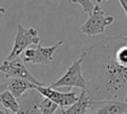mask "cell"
I'll return each instance as SVG.
<instances>
[{
    "label": "cell",
    "instance_id": "obj_11",
    "mask_svg": "<svg viewBox=\"0 0 127 114\" xmlns=\"http://www.w3.org/2000/svg\"><path fill=\"white\" fill-rule=\"evenodd\" d=\"M89 104L90 100L88 97L87 91H81L76 103L68 106L67 110L62 109V114H87V111L89 110Z\"/></svg>",
    "mask_w": 127,
    "mask_h": 114
},
{
    "label": "cell",
    "instance_id": "obj_1",
    "mask_svg": "<svg viewBox=\"0 0 127 114\" xmlns=\"http://www.w3.org/2000/svg\"><path fill=\"white\" fill-rule=\"evenodd\" d=\"M125 36L105 37L93 43L83 63L90 101H126L127 66L117 57V48Z\"/></svg>",
    "mask_w": 127,
    "mask_h": 114
},
{
    "label": "cell",
    "instance_id": "obj_18",
    "mask_svg": "<svg viewBox=\"0 0 127 114\" xmlns=\"http://www.w3.org/2000/svg\"><path fill=\"white\" fill-rule=\"evenodd\" d=\"M0 13H6V9L3 7H0Z\"/></svg>",
    "mask_w": 127,
    "mask_h": 114
},
{
    "label": "cell",
    "instance_id": "obj_6",
    "mask_svg": "<svg viewBox=\"0 0 127 114\" xmlns=\"http://www.w3.org/2000/svg\"><path fill=\"white\" fill-rule=\"evenodd\" d=\"M63 45V42H58L54 46L42 47L40 45H36L33 48H27L25 52L24 61L26 63H32V64H42V65H49L53 63L54 55L58 47Z\"/></svg>",
    "mask_w": 127,
    "mask_h": 114
},
{
    "label": "cell",
    "instance_id": "obj_10",
    "mask_svg": "<svg viewBox=\"0 0 127 114\" xmlns=\"http://www.w3.org/2000/svg\"><path fill=\"white\" fill-rule=\"evenodd\" d=\"M37 85L30 83L28 81H25L21 78H9L8 83H7V90L9 92H11V94L16 97L19 99L27 91L29 90H35V87Z\"/></svg>",
    "mask_w": 127,
    "mask_h": 114
},
{
    "label": "cell",
    "instance_id": "obj_2",
    "mask_svg": "<svg viewBox=\"0 0 127 114\" xmlns=\"http://www.w3.org/2000/svg\"><path fill=\"white\" fill-rule=\"evenodd\" d=\"M86 55H87V51L84 49L79 58L75 60L68 67L65 74L59 79H57L55 83L51 84L49 87H79L81 91H87V82H86V78L83 74V63L84 59L86 58Z\"/></svg>",
    "mask_w": 127,
    "mask_h": 114
},
{
    "label": "cell",
    "instance_id": "obj_14",
    "mask_svg": "<svg viewBox=\"0 0 127 114\" xmlns=\"http://www.w3.org/2000/svg\"><path fill=\"white\" fill-rule=\"evenodd\" d=\"M72 3H77L83 8L84 12L88 13V15H92L93 10H94V4L90 0H70Z\"/></svg>",
    "mask_w": 127,
    "mask_h": 114
},
{
    "label": "cell",
    "instance_id": "obj_19",
    "mask_svg": "<svg viewBox=\"0 0 127 114\" xmlns=\"http://www.w3.org/2000/svg\"><path fill=\"white\" fill-rule=\"evenodd\" d=\"M96 1H97V3H101V2H103V1H107V0H96Z\"/></svg>",
    "mask_w": 127,
    "mask_h": 114
},
{
    "label": "cell",
    "instance_id": "obj_7",
    "mask_svg": "<svg viewBox=\"0 0 127 114\" xmlns=\"http://www.w3.org/2000/svg\"><path fill=\"white\" fill-rule=\"evenodd\" d=\"M35 90L38 91L44 97L48 99L49 101L55 103L56 105L60 106L62 109L66 108V106L72 105L78 100V95L75 92H71V91L62 93V92L56 91L55 88L46 87V86H36Z\"/></svg>",
    "mask_w": 127,
    "mask_h": 114
},
{
    "label": "cell",
    "instance_id": "obj_4",
    "mask_svg": "<svg viewBox=\"0 0 127 114\" xmlns=\"http://www.w3.org/2000/svg\"><path fill=\"white\" fill-rule=\"evenodd\" d=\"M40 38L38 36V30L36 28H25L22 25L17 26V34H16L15 43L11 52L9 53L6 60H13L18 58L24 51H26L31 45H39Z\"/></svg>",
    "mask_w": 127,
    "mask_h": 114
},
{
    "label": "cell",
    "instance_id": "obj_9",
    "mask_svg": "<svg viewBox=\"0 0 127 114\" xmlns=\"http://www.w3.org/2000/svg\"><path fill=\"white\" fill-rule=\"evenodd\" d=\"M89 109H96V114H127V103L124 101H90Z\"/></svg>",
    "mask_w": 127,
    "mask_h": 114
},
{
    "label": "cell",
    "instance_id": "obj_3",
    "mask_svg": "<svg viewBox=\"0 0 127 114\" xmlns=\"http://www.w3.org/2000/svg\"><path fill=\"white\" fill-rule=\"evenodd\" d=\"M115 21L114 16H105V12L99 4L94 7L92 15H89L86 22L81 26L80 33L88 37L100 35L105 31L106 27L113 25Z\"/></svg>",
    "mask_w": 127,
    "mask_h": 114
},
{
    "label": "cell",
    "instance_id": "obj_21",
    "mask_svg": "<svg viewBox=\"0 0 127 114\" xmlns=\"http://www.w3.org/2000/svg\"><path fill=\"white\" fill-rule=\"evenodd\" d=\"M87 114H88V113H87Z\"/></svg>",
    "mask_w": 127,
    "mask_h": 114
},
{
    "label": "cell",
    "instance_id": "obj_13",
    "mask_svg": "<svg viewBox=\"0 0 127 114\" xmlns=\"http://www.w3.org/2000/svg\"><path fill=\"white\" fill-rule=\"evenodd\" d=\"M57 109H58V105H56L55 103H53L51 101H49L48 99L45 97L41 104L42 114H55Z\"/></svg>",
    "mask_w": 127,
    "mask_h": 114
},
{
    "label": "cell",
    "instance_id": "obj_16",
    "mask_svg": "<svg viewBox=\"0 0 127 114\" xmlns=\"http://www.w3.org/2000/svg\"><path fill=\"white\" fill-rule=\"evenodd\" d=\"M7 91V84H0V94Z\"/></svg>",
    "mask_w": 127,
    "mask_h": 114
},
{
    "label": "cell",
    "instance_id": "obj_12",
    "mask_svg": "<svg viewBox=\"0 0 127 114\" xmlns=\"http://www.w3.org/2000/svg\"><path fill=\"white\" fill-rule=\"evenodd\" d=\"M0 104L6 110H8L9 112H12L13 114H17L20 109L19 102L17 101V99L8 90L0 94Z\"/></svg>",
    "mask_w": 127,
    "mask_h": 114
},
{
    "label": "cell",
    "instance_id": "obj_8",
    "mask_svg": "<svg viewBox=\"0 0 127 114\" xmlns=\"http://www.w3.org/2000/svg\"><path fill=\"white\" fill-rule=\"evenodd\" d=\"M45 97L36 90H29L18 99L20 109L17 114H42L41 104Z\"/></svg>",
    "mask_w": 127,
    "mask_h": 114
},
{
    "label": "cell",
    "instance_id": "obj_20",
    "mask_svg": "<svg viewBox=\"0 0 127 114\" xmlns=\"http://www.w3.org/2000/svg\"><path fill=\"white\" fill-rule=\"evenodd\" d=\"M125 102H126V103H127V96H126V101H125Z\"/></svg>",
    "mask_w": 127,
    "mask_h": 114
},
{
    "label": "cell",
    "instance_id": "obj_5",
    "mask_svg": "<svg viewBox=\"0 0 127 114\" xmlns=\"http://www.w3.org/2000/svg\"><path fill=\"white\" fill-rule=\"evenodd\" d=\"M0 72L3 73L6 78H21L35 84L37 86H44L41 82H39L26 67L24 61L18 57L13 60H3L0 65Z\"/></svg>",
    "mask_w": 127,
    "mask_h": 114
},
{
    "label": "cell",
    "instance_id": "obj_15",
    "mask_svg": "<svg viewBox=\"0 0 127 114\" xmlns=\"http://www.w3.org/2000/svg\"><path fill=\"white\" fill-rule=\"evenodd\" d=\"M118 1H119V3H121V6L123 7L124 11H125V15L127 17V0H118Z\"/></svg>",
    "mask_w": 127,
    "mask_h": 114
},
{
    "label": "cell",
    "instance_id": "obj_17",
    "mask_svg": "<svg viewBox=\"0 0 127 114\" xmlns=\"http://www.w3.org/2000/svg\"><path fill=\"white\" fill-rule=\"evenodd\" d=\"M0 114H10V112H9L8 110H6V109H4V110L0 111Z\"/></svg>",
    "mask_w": 127,
    "mask_h": 114
}]
</instances>
